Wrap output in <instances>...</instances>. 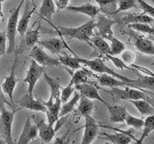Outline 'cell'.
<instances>
[{"mask_svg":"<svg viewBox=\"0 0 154 144\" xmlns=\"http://www.w3.org/2000/svg\"><path fill=\"white\" fill-rule=\"evenodd\" d=\"M95 28H96V21L95 19H91L82 26L76 28H67V27L58 26L56 27V30L60 36L75 38L81 41H85L89 43L90 38L95 35L94 33Z\"/></svg>","mask_w":154,"mask_h":144,"instance_id":"cell-1","label":"cell"},{"mask_svg":"<svg viewBox=\"0 0 154 144\" xmlns=\"http://www.w3.org/2000/svg\"><path fill=\"white\" fill-rule=\"evenodd\" d=\"M24 2H25V0H21L18 7L11 11L9 19H8L7 28H6V32H5L6 38L8 40V48L6 49L7 54H11V52H13V51L15 49V39H16V32H17L18 22H19V12H20L21 6L23 5Z\"/></svg>","mask_w":154,"mask_h":144,"instance_id":"cell-2","label":"cell"},{"mask_svg":"<svg viewBox=\"0 0 154 144\" xmlns=\"http://www.w3.org/2000/svg\"><path fill=\"white\" fill-rule=\"evenodd\" d=\"M45 69H46L45 67L38 65L35 60L32 59L28 70L26 72V78L24 79V82L28 84L27 93L29 94L33 95V90H34V87L36 86V83L38 82V80L41 78V76L43 75Z\"/></svg>","mask_w":154,"mask_h":144,"instance_id":"cell-3","label":"cell"},{"mask_svg":"<svg viewBox=\"0 0 154 144\" xmlns=\"http://www.w3.org/2000/svg\"><path fill=\"white\" fill-rule=\"evenodd\" d=\"M30 57L32 58L33 60H35L38 65L42 67H60L61 64L59 61V59L51 57L44 51V49L40 46H33L29 53Z\"/></svg>","mask_w":154,"mask_h":144,"instance_id":"cell-4","label":"cell"},{"mask_svg":"<svg viewBox=\"0 0 154 144\" xmlns=\"http://www.w3.org/2000/svg\"><path fill=\"white\" fill-rule=\"evenodd\" d=\"M17 112V110L14 111H9L6 109L5 105L3 106L0 111V120H1V123L2 127L4 129V133H5V142L7 144H12V123H13V119H14V115L15 113Z\"/></svg>","mask_w":154,"mask_h":144,"instance_id":"cell-5","label":"cell"},{"mask_svg":"<svg viewBox=\"0 0 154 144\" xmlns=\"http://www.w3.org/2000/svg\"><path fill=\"white\" fill-rule=\"evenodd\" d=\"M128 34L133 38L135 47L137 48V50L139 52L146 54V55H151V56L153 55L154 44L153 41L151 38H145L142 35H139L138 33H137L135 31H132L131 29L128 31Z\"/></svg>","mask_w":154,"mask_h":144,"instance_id":"cell-6","label":"cell"},{"mask_svg":"<svg viewBox=\"0 0 154 144\" xmlns=\"http://www.w3.org/2000/svg\"><path fill=\"white\" fill-rule=\"evenodd\" d=\"M97 22L96 23V28L98 30L99 35L107 40H110L114 36L112 26L117 24L118 21L109 19L106 15H97Z\"/></svg>","mask_w":154,"mask_h":144,"instance_id":"cell-7","label":"cell"},{"mask_svg":"<svg viewBox=\"0 0 154 144\" xmlns=\"http://www.w3.org/2000/svg\"><path fill=\"white\" fill-rule=\"evenodd\" d=\"M107 93L116 96L119 100H144L146 96L141 90H137V88H133L131 86H125L124 89L121 87H112L111 91H106Z\"/></svg>","mask_w":154,"mask_h":144,"instance_id":"cell-8","label":"cell"},{"mask_svg":"<svg viewBox=\"0 0 154 144\" xmlns=\"http://www.w3.org/2000/svg\"><path fill=\"white\" fill-rule=\"evenodd\" d=\"M85 118V124H84V134L82 136V143L89 144L92 143L98 135L99 132V126L96 121L91 117V115H87Z\"/></svg>","mask_w":154,"mask_h":144,"instance_id":"cell-9","label":"cell"},{"mask_svg":"<svg viewBox=\"0 0 154 144\" xmlns=\"http://www.w3.org/2000/svg\"><path fill=\"white\" fill-rule=\"evenodd\" d=\"M17 60H18V54H16L13 66L11 67V73L7 77L5 78L4 81L1 83V88L2 91L4 92L5 94L8 96L11 102H13V92L17 85V79L15 75V70H16V65H17Z\"/></svg>","mask_w":154,"mask_h":144,"instance_id":"cell-10","label":"cell"},{"mask_svg":"<svg viewBox=\"0 0 154 144\" xmlns=\"http://www.w3.org/2000/svg\"><path fill=\"white\" fill-rule=\"evenodd\" d=\"M37 44L42 48L48 50L53 54H60L61 51L65 48L70 50V48L67 46L64 40L60 38H50L43 40H38Z\"/></svg>","mask_w":154,"mask_h":144,"instance_id":"cell-11","label":"cell"},{"mask_svg":"<svg viewBox=\"0 0 154 144\" xmlns=\"http://www.w3.org/2000/svg\"><path fill=\"white\" fill-rule=\"evenodd\" d=\"M90 74L93 77H95L98 80V83L103 86H107V87H110V88H112V87H125V86L132 87L131 84H129L125 81H123L119 79H116V78L111 76L109 74H100L99 75H97L96 74H91V73H90Z\"/></svg>","mask_w":154,"mask_h":144,"instance_id":"cell-12","label":"cell"},{"mask_svg":"<svg viewBox=\"0 0 154 144\" xmlns=\"http://www.w3.org/2000/svg\"><path fill=\"white\" fill-rule=\"evenodd\" d=\"M75 88L80 94L86 96L87 98H88L90 100H97L101 101L103 104H104L105 106L108 105V103L100 96L99 93H98V90H97L96 86L94 85V83L78 84V85L75 86Z\"/></svg>","mask_w":154,"mask_h":144,"instance_id":"cell-13","label":"cell"},{"mask_svg":"<svg viewBox=\"0 0 154 144\" xmlns=\"http://www.w3.org/2000/svg\"><path fill=\"white\" fill-rule=\"evenodd\" d=\"M19 105L21 107L27 108L32 111H38L43 113H46L47 111L46 106L41 102V100L34 99L33 95L29 94L28 93L22 96V98L19 100Z\"/></svg>","mask_w":154,"mask_h":144,"instance_id":"cell-14","label":"cell"},{"mask_svg":"<svg viewBox=\"0 0 154 144\" xmlns=\"http://www.w3.org/2000/svg\"><path fill=\"white\" fill-rule=\"evenodd\" d=\"M35 125L37 126V128H38V135L44 142L48 143L54 139L55 133H56L54 126H51L48 123H46V122L43 118L37 120L35 122Z\"/></svg>","mask_w":154,"mask_h":144,"instance_id":"cell-15","label":"cell"},{"mask_svg":"<svg viewBox=\"0 0 154 144\" xmlns=\"http://www.w3.org/2000/svg\"><path fill=\"white\" fill-rule=\"evenodd\" d=\"M38 134V128L35 124L31 122V117H28L26 121L22 134L19 137L18 144H27L33 140Z\"/></svg>","mask_w":154,"mask_h":144,"instance_id":"cell-16","label":"cell"},{"mask_svg":"<svg viewBox=\"0 0 154 144\" xmlns=\"http://www.w3.org/2000/svg\"><path fill=\"white\" fill-rule=\"evenodd\" d=\"M36 7H37V5H33V7L31 9V4L29 3L26 4L23 15H22L21 19L19 20L18 26H17V32L20 34V36H24L26 32L27 31L30 19H31V17H32V13L35 11Z\"/></svg>","mask_w":154,"mask_h":144,"instance_id":"cell-17","label":"cell"},{"mask_svg":"<svg viewBox=\"0 0 154 144\" xmlns=\"http://www.w3.org/2000/svg\"><path fill=\"white\" fill-rule=\"evenodd\" d=\"M109 115V121L114 123H122L125 122V118L128 115L127 109L125 106L119 105L106 106Z\"/></svg>","mask_w":154,"mask_h":144,"instance_id":"cell-18","label":"cell"},{"mask_svg":"<svg viewBox=\"0 0 154 144\" xmlns=\"http://www.w3.org/2000/svg\"><path fill=\"white\" fill-rule=\"evenodd\" d=\"M120 133H115L113 134H109L106 133H102L101 135L104 136L106 139L109 140L110 142L115 144H130L132 143V140L135 138L131 134V130H128V132H124L119 130Z\"/></svg>","mask_w":154,"mask_h":144,"instance_id":"cell-19","label":"cell"},{"mask_svg":"<svg viewBox=\"0 0 154 144\" xmlns=\"http://www.w3.org/2000/svg\"><path fill=\"white\" fill-rule=\"evenodd\" d=\"M66 9L72 11V12H78V13L85 14L87 16L90 17L91 19H95L100 12L99 7L97 5H94L91 4H85L78 5V6H68L67 5Z\"/></svg>","mask_w":154,"mask_h":144,"instance_id":"cell-20","label":"cell"},{"mask_svg":"<svg viewBox=\"0 0 154 144\" xmlns=\"http://www.w3.org/2000/svg\"><path fill=\"white\" fill-rule=\"evenodd\" d=\"M121 22L124 24H132V23H145L152 26L154 23L153 17H151L147 14H128L121 19Z\"/></svg>","mask_w":154,"mask_h":144,"instance_id":"cell-21","label":"cell"},{"mask_svg":"<svg viewBox=\"0 0 154 144\" xmlns=\"http://www.w3.org/2000/svg\"><path fill=\"white\" fill-rule=\"evenodd\" d=\"M55 13V3L54 0H42V4L38 10V14L46 19L48 23L53 26L51 23L52 16Z\"/></svg>","mask_w":154,"mask_h":144,"instance_id":"cell-22","label":"cell"},{"mask_svg":"<svg viewBox=\"0 0 154 144\" xmlns=\"http://www.w3.org/2000/svg\"><path fill=\"white\" fill-rule=\"evenodd\" d=\"M38 37H39V26L36 29H32L26 32L25 38L19 47L25 48V49L32 48L38 43Z\"/></svg>","mask_w":154,"mask_h":144,"instance_id":"cell-23","label":"cell"},{"mask_svg":"<svg viewBox=\"0 0 154 144\" xmlns=\"http://www.w3.org/2000/svg\"><path fill=\"white\" fill-rule=\"evenodd\" d=\"M60 106H61L60 98H56L54 100V102L53 106L47 109L46 115H47V118H48V124L49 125L54 126L58 121V119L60 118L59 113H60Z\"/></svg>","mask_w":154,"mask_h":144,"instance_id":"cell-24","label":"cell"},{"mask_svg":"<svg viewBox=\"0 0 154 144\" xmlns=\"http://www.w3.org/2000/svg\"><path fill=\"white\" fill-rule=\"evenodd\" d=\"M100 12H103L104 15H114L117 9V0H95Z\"/></svg>","mask_w":154,"mask_h":144,"instance_id":"cell-25","label":"cell"},{"mask_svg":"<svg viewBox=\"0 0 154 144\" xmlns=\"http://www.w3.org/2000/svg\"><path fill=\"white\" fill-rule=\"evenodd\" d=\"M89 42H91L94 46H95V50H96L99 53L101 54H109L110 53V47L109 45L107 43L105 39L103 38H102L100 35H94L92 36Z\"/></svg>","mask_w":154,"mask_h":144,"instance_id":"cell-26","label":"cell"},{"mask_svg":"<svg viewBox=\"0 0 154 144\" xmlns=\"http://www.w3.org/2000/svg\"><path fill=\"white\" fill-rule=\"evenodd\" d=\"M130 103H131L135 107L144 115H154V108L149 102L143 99L139 100H128Z\"/></svg>","mask_w":154,"mask_h":144,"instance_id":"cell-27","label":"cell"},{"mask_svg":"<svg viewBox=\"0 0 154 144\" xmlns=\"http://www.w3.org/2000/svg\"><path fill=\"white\" fill-rule=\"evenodd\" d=\"M79 105H78V110L82 116L85 117L87 115H90L93 110V102L90 99L87 98L86 96L80 94V99H79Z\"/></svg>","mask_w":154,"mask_h":144,"instance_id":"cell-28","label":"cell"},{"mask_svg":"<svg viewBox=\"0 0 154 144\" xmlns=\"http://www.w3.org/2000/svg\"><path fill=\"white\" fill-rule=\"evenodd\" d=\"M89 75H90V71L83 67L82 69L77 70L73 74L70 82H72L75 86L82 83H93L92 81L89 80Z\"/></svg>","mask_w":154,"mask_h":144,"instance_id":"cell-29","label":"cell"},{"mask_svg":"<svg viewBox=\"0 0 154 144\" xmlns=\"http://www.w3.org/2000/svg\"><path fill=\"white\" fill-rule=\"evenodd\" d=\"M80 99V93L75 92V94L73 96V98L69 100H67L66 102H64V104H61L60 106V113H59V117H62V116H67L69 113H71L75 106L77 104L78 100Z\"/></svg>","mask_w":154,"mask_h":144,"instance_id":"cell-30","label":"cell"},{"mask_svg":"<svg viewBox=\"0 0 154 144\" xmlns=\"http://www.w3.org/2000/svg\"><path fill=\"white\" fill-rule=\"evenodd\" d=\"M44 77L45 80H47L48 84L50 86L51 89V95L54 97V100H55L56 98H60V90H61V86L60 85V81L57 79L52 78L48 75L46 72H44Z\"/></svg>","mask_w":154,"mask_h":144,"instance_id":"cell-31","label":"cell"},{"mask_svg":"<svg viewBox=\"0 0 154 144\" xmlns=\"http://www.w3.org/2000/svg\"><path fill=\"white\" fill-rule=\"evenodd\" d=\"M143 131L141 137L138 141H137V143H143L144 139L151 134L154 129V115H148V117H146V119L144 121V125H143Z\"/></svg>","mask_w":154,"mask_h":144,"instance_id":"cell-32","label":"cell"},{"mask_svg":"<svg viewBox=\"0 0 154 144\" xmlns=\"http://www.w3.org/2000/svg\"><path fill=\"white\" fill-rule=\"evenodd\" d=\"M59 61L61 65L65 67H69L71 69H82L83 66L80 61L78 60L77 57H72L69 55H60L59 56Z\"/></svg>","mask_w":154,"mask_h":144,"instance_id":"cell-33","label":"cell"},{"mask_svg":"<svg viewBox=\"0 0 154 144\" xmlns=\"http://www.w3.org/2000/svg\"><path fill=\"white\" fill-rule=\"evenodd\" d=\"M128 27L131 30H133L137 32H143L147 33L149 35H152L154 32V29L152 26L145 24V23H132L128 24Z\"/></svg>","mask_w":154,"mask_h":144,"instance_id":"cell-34","label":"cell"},{"mask_svg":"<svg viewBox=\"0 0 154 144\" xmlns=\"http://www.w3.org/2000/svg\"><path fill=\"white\" fill-rule=\"evenodd\" d=\"M111 45L109 46L110 47V55H117V54H121L125 50V45L120 41L119 39L116 38L115 36H113L110 39Z\"/></svg>","mask_w":154,"mask_h":144,"instance_id":"cell-35","label":"cell"},{"mask_svg":"<svg viewBox=\"0 0 154 144\" xmlns=\"http://www.w3.org/2000/svg\"><path fill=\"white\" fill-rule=\"evenodd\" d=\"M132 8H138L136 0H117V9L116 14L121 11H125Z\"/></svg>","mask_w":154,"mask_h":144,"instance_id":"cell-36","label":"cell"},{"mask_svg":"<svg viewBox=\"0 0 154 144\" xmlns=\"http://www.w3.org/2000/svg\"><path fill=\"white\" fill-rule=\"evenodd\" d=\"M125 122L126 125L134 128L136 129H141L143 128L144 125V120H142L141 118H137L135 116H132L130 114H128L125 120Z\"/></svg>","mask_w":154,"mask_h":144,"instance_id":"cell-37","label":"cell"},{"mask_svg":"<svg viewBox=\"0 0 154 144\" xmlns=\"http://www.w3.org/2000/svg\"><path fill=\"white\" fill-rule=\"evenodd\" d=\"M75 85L70 82L66 87L62 88L60 90V100H61V103H64L67 101L70 98V96L73 94V93L75 92Z\"/></svg>","mask_w":154,"mask_h":144,"instance_id":"cell-38","label":"cell"},{"mask_svg":"<svg viewBox=\"0 0 154 144\" xmlns=\"http://www.w3.org/2000/svg\"><path fill=\"white\" fill-rule=\"evenodd\" d=\"M105 56V58L107 59H109V60H110L113 64H114V66L116 67H117V68H119V69H121L122 71H124L125 69H129V70H132V68H131V67H129L127 66V64H125V62L121 59V58H119L116 57L115 55H110V54H106L104 55Z\"/></svg>","mask_w":154,"mask_h":144,"instance_id":"cell-39","label":"cell"},{"mask_svg":"<svg viewBox=\"0 0 154 144\" xmlns=\"http://www.w3.org/2000/svg\"><path fill=\"white\" fill-rule=\"evenodd\" d=\"M136 2L139 5V7L143 10V13L151 17H154V7L152 5L147 4L144 0H136Z\"/></svg>","mask_w":154,"mask_h":144,"instance_id":"cell-40","label":"cell"},{"mask_svg":"<svg viewBox=\"0 0 154 144\" xmlns=\"http://www.w3.org/2000/svg\"><path fill=\"white\" fill-rule=\"evenodd\" d=\"M122 60L125 64H132L135 61V53L131 51L125 50L122 53Z\"/></svg>","mask_w":154,"mask_h":144,"instance_id":"cell-41","label":"cell"},{"mask_svg":"<svg viewBox=\"0 0 154 144\" xmlns=\"http://www.w3.org/2000/svg\"><path fill=\"white\" fill-rule=\"evenodd\" d=\"M6 34L0 31V57L6 52Z\"/></svg>","mask_w":154,"mask_h":144,"instance_id":"cell-42","label":"cell"},{"mask_svg":"<svg viewBox=\"0 0 154 144\" xmlns=\"http://www.w3.org/2000/svg\"><path fill=\"white\" fill-rule=\"evenodd\" d=\"M68 3H69V0H56L55 5L57 6L59 10L65 9L68 5Z\"/></svg>","mask_w":154,"mask_h":144,"instance_id":"cell-43","label":"cell"},{"mask_svg":"<svg viewBox=\"0 0 154 144\" xmlns=\"http://www.w3.org/2000/svg\"><path fill=\"white\" fill-rule=\"evenodd\" d=\"M5 103H6V104H8V105H10V103L8 102V100H7L6 97L5 96L4 92L2 91V88H1V84H0V111H1V108H2V106L5 105Z\"/></svg>","mask_w":154,"mask_h":144,"instance_id":"cell-44","label":"cell"},{"mask_svg":"<svg viewBox=\"0 0 154 144\" xmlns=\"http://www.w3.org/2000/svg\"><path fill=\"white\" fill-rule=\"evenodd\" d=\"M2 0H0V19L3 18V11H2Z\"/></svg>","mask_w":154,"mask_h":144,"instance_id":"cell-45","label":"cell"},{"mask_svg":"<svg viewBox=\"0 0 154 144\" xmlns=\"http://www.w3.org/2000/svg\"><path fill=\"white\" fill-rule=\"evenodd\" d=\"M30 1L32 3V4H33V5H35V4H35V2H34V0H30Z\"/></svg>","mask_w":154,"mask_h":144,"instance_id":"cell-46","label":"cell"},{"mask_svg":"<svg viewBox=\"0 0 154 144\" xmlns=\"http://www.w3.org/2000/svg\"><path fill=\"white\" fill-rule=\"evenodd\" d=\"M4 143H5V141H2V140H0V144H4Z\"/></svg>","mask_w":154,"mask_h":144,"instance_id":"cell-47","label":"cell"},{"mask_svg":"<svg viewBox=\"0 0 154 144\" xmlns=\"http://www.w3.org/2000/svg\"><path fill=\"white\" fill-rule=\"evenodd\" d=\"M151 1H152V3H153V2H154V0H151Z\"/></svg>","mask_w":154,"mask_h":144,"instance_id":"cell-48","label":"cell"},{"mask_svg":"<svg viewBox=\"0 0 154 144\" xmlns=\"http://www.w3.org/2000/svg\"><path fill=\"white\" fill-rule=\"evenodd\" d=\"M54 3H55V2H56V0H54Z\"/></svg>","mask_w":154,"mask_h":144,"instance_id":"cell-49","label":"cell"},{"mask_svg":"<svg viewBox=\"0 0 154 144\" xmlns=\"http://www.w3.org/2000/svg\"><path fill=\"white\" fill-rule=\"evenodd\" d=\"M4 1H5V0H2V2H4Z\"/></svg>","mask_w":154,"mask_h":144,"instance_id":"cell-50","label":"cell"}]
</instances>
